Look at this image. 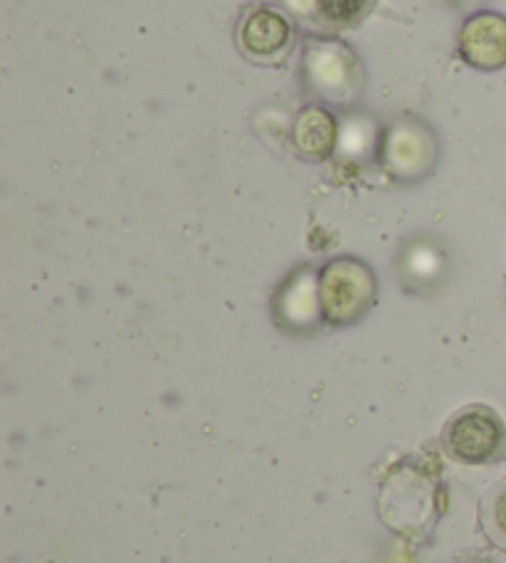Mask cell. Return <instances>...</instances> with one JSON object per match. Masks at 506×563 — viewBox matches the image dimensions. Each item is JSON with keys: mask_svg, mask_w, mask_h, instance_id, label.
I'll return each mask as SVG.
<instances>
[{"mask_svg": "<svg viewBox=\"0 0 506 563\" xmlns=\"http://www.w3.org/2000/svg\"><path fill=\"white\" fill-rule=\"evenodd\" d=\"M490 529L494 539L506 547V487L494 492V497L490 499Z\"/></svg>", "mask_w": 506, "mask_h": 563, "instance_id": "11", "label": "cell"}, {"mask_svg": "<svg viewBox=\"0 0 506 563\" xmlns=\"http://www.w3.org/2000/svg\"><path fill=\"white\" fill-rule=\"evenodd\" d=\"M444 269V255L430 243L413 245L403 257V275L410 277L415 285H430Z\"/></svg>", "mask_w": 506, "mask_h": 563, "instance_id": "9", "label": "cell"}, {"mask_svg": "<svg viewBox=\"0 0 506 563\" xmlns=\"http://www.w3.org/2000/svg\"><path fill=\"white\" fill-rule=\"evenodd\" d=\"M373 0H317V13L333 25L356 23L366 15Z\"/></svg>", "mask_w": 506, "mask_h": 563, "instance_id": "10", "label": "cell"}, {"mask_svg": "<svg viewBox=\"0 0 506 563\" xmlns=\"http://www.w3.org/2000/svg\"><path fill=\"white\" fill-rule=\"evenodd\" d=\"M339 124L329 109L304 107L292 124V144L307 161H327L339 146Z\"/></svg>", "mask_w": 506, "mask_h": 563, "instance_id": "8", "label": "cell"}, {"mask_svg": "<svg viewBox=\"0 0 506 563\" xmlns=\"http://www.w3.org/2000/svg\"><path fill=\"white\" fill-rule=\"evenodd\" d=\"M458 53L477 69L506 67V18L502 13H477L464 20L458 35Z\"/></svg>", "mask_w": 506, "mask_h": 563, "instance_id": "5", "label": "cell"}, {"mask_svg": "<svg viewBox=\"0 0 506 563\" xmlns=\"http://www.w3.org/2000/svg\"><path fill=\"white\" fill-rule=\"evenodd\" d=\"M506 445L502 418L487 406L464 408L444 430V448L462 465H484Z\"/></svg>", "mask_w": 506, "mask_h": 563, "instance_id": "4", "label": "cell"}, {"mask_svg": "<svg viewBox=\"0 0 506 563\" xmlns=\"http://www.w3.org/2000/svg\"><path fill=\"white\" fill-rule=\"evenodd\" d=\"M301 75L314 95L333 104L349 102L359 95L361 87L356 55L346 45L329 43V40L304 47Z\"/></svg>", "mask_w": 506, "mask_h": 563, "instance_id": "2", "label": "cell"}, {"mask_svg": "<svg viewBox=\"0 0 506 563\" xmlns=\"http://www.w3.org/2000/svg\"><path fill=\"white\" fill-rule=\"evenodd\" d=\"M240 49L257 63H275L292 45L289 20L272 8H255L242 18L238 30Z\"/></svg>", "mask_w": 506, "mask_h": 563, "instance_id": "6", "label": "cell"}, {"mask_svg": "<svg viewBox=\"0 0 506 563\" xmlns=\"http://www.w3.org/2000/svg\"><path fill=\"white\" fill-rule=\"evenodd\" d=\"M319 297L323 319L333 327H349L376 301V277L356 257L331 260L319 273Z\"/></svg>", "mask_w": 506, "mask_h": 563, "instance_id": "1", "label": "cell"}, {"mask_svg": "<svg viewBox=\"0 0 506 563\" xmlns=\"http://www.w3.org/2000/svg\"><path fill=\"white\" fill-rule=\"evenodd\" d=\"M321 317L319 277L311 269H299L277 291L275 319L289 331H309L319 324Z\"/></svg>", "mask_w": 506, "mask_h": 563, "instance_id": "7", "label": "cell"}, {"mask_svg": "<svg viewBox=\"0 0 506 563\" xmlns=\"http://www.w3.org/2000/svg\"><path fill=\"white\" fill-rule=\"evenodd\" d=\"M383 168L396 180H420L438 161V139L418 117H403L381 141Z\"/></svg>", "mask_w": 506, "mask_h": 563, "instance_id": "3", "label": "cell"}]
</instances>
